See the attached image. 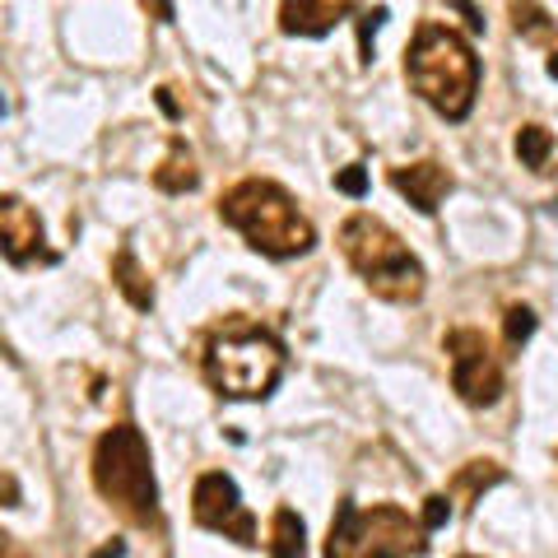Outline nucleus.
<instances>
[{
	"instance_id": "obj_21",
	"label": "nucleus",
	"mask_w": 558,
	"mask_h": 558,
	"mask_svg": "<svg viewBox=\"0 0 558 558\" xmlns=\"http://www.w3.org/2000/svg\"><path fill=\"white\" fill-rule=\"evenodd\" d=\"M336 191H344V196H363V191H368V172H363L359 163H349V168H340L336 172Z\"/></svg>"
},
{
	"instance_id": "obj_12",
	"label": "nucleus",
	"mask_w": 558,
	"mask_h": 558,
	"mask_svg": "<svg viewBox=\"0 0 558 558\" xmlns=\"http://www.w3.org/2000/svg\"><path fill=\"white\" fill-rule=\"evenodd\" d=\"M154 186L163 191V196H186V191L201 186V172H196V154H191V145L182 135H172L168 145V159L154 168Z\"/></svg>"
},
{
	"instance_id": "obj_1",
	"label": "nucleus",
	"mask_w": 558,
	"mask_h": 558,
	"mask_svg": "<svg viewBox=\"0 0 558 558\" xmlns=\"http://www.w3.org/2000/svg\"><path fill=\"white\" fill-rule=\"evenodd\" d=\"M201 373L223 400H266L284 377V344L247 317H223L205 336Z\"/></svg>"
},
{
	"instance_id": "obj_27",
	"label": "nucleus",
	"mask_w": 558,
	"mask_h": 558,
	"mask_svg": "<svg viewBox=\"0 0 558 558\" xmlns=\"http://www.w3.org/2000/svg\"><path fill=\"white\" fill-rule=\"evenodd\" d=\"M121 554H126V545H121V539H112V545H102L94 558H121Z\"/></svg>"
},
{
	"instance_id": "obj_15",
	"label": "nucleus",
	"mask_w": 558,
	"mask_h": 558,
	"mask_svg": "<svg viewBox=\"0 0 558 558\" xmlns=\"http://www.w3.org/2000/svg\"><path fill=\"white\" fill-rule=\"evenodd\" d=\"M307 554V531H303V517L293 508H275L270 521V558H303Z\"/></svg>"
},
{
	"instance_id": "obj_23",
	"label": "nucleus",
	"mask_w": 558,
	"mask_h": 558,
	"mask_svg": "<svg viewBox=\"0 0 558 558\" xmlns=\"http://www.w3.org/2000/svg\"><path fill=\"white\" fill-rule=\"evenodd\" d=\"M0 558H38V554H28V549L20 545V539H14V535H5V531H0Z\"/></svg>"
},
{
	"instance_id": "obj_3",
	"label": "nucleus",
	"mask_w": 558,
	"mask_h": 558,
	"mask_svg": "<svg viewBox=\"0 0 558 558\" xmlns=\"http://www.w3.org/2000/svg\"><path fill=\"white\" fill-rule=\"evenodd\" d=\"M410 89L447 121H465L480 94V57L447 24H418L405 47Z\"/></svg>"
},
{
	"instance_id": "obj_20",
	"label": "nucleus",
	"mask_w": 558,
	"mask_h": 558,
	"mask_svg": "<svg viewBox=\"0 0 558 558\" xmlns=\"http://www.w3.org/2000/svg\"><path fill=\"white\" fill-rule=\"evenodd\" d=\"M447 517H451V498L447 494H428L424 498V531H438V526H447Z\"/></svg>"
},
{
	"instance_id": "obj_5",
	"label": "nucleus",
	"mask_w": 558,
	"mask_h": 558,
	"mask_svg": "<svg viewBox=\"0 0 558 558\" xmlns=\"http://www.w3.org/2000/svg\"><path fill=\"white\" fill-rule=\"evenodd\" d=\"M340 252L354 275L387 303H418L424 299V266L377 215H349L340 223Z\"/></svg>"
},
{
	"instance_id": "obj_26",
	"label": "nucleus",
	"mask_w": 558,
	"mask_h": 558,
	"mask_svg": "<svg viewBox=\"0 0 558 558\" xmlns=\"http://www.w3.org/2000/svg\"><path fill=\"white\" fill-rule=\"evenodd\" d=\"M159 108H163L168 117H178V98H172V89H159Z\"/></svg>"
},
{
	"instance_id": "obj_18",
	"label": "nucleus",
	"mask_w": 558,
	"mask_h": 558,
	"mask_svg": "<svg viewBox=\"0 0 558 558\" xmlns=\"http://www.w3.org/2000/svg\"><path fill=\"white\" fill-rule=\"evenodd\" d=\"M502 336H508V349H521L535 336V312L526 303H512L508 317H502Z\"/></svg>"
},
{
	"instance_id": "obj_19",
	"label": "nucleus",
	"mask_w": 558,
	"mask_h": 558,
	"mask_svg": "<svg viewBox=\"0 0 558 558\" xmlns=\"http://www.w3.org/2000/svg\"><path fill=\"white\" fill-rule=\"evenodd\" d=\"M381 24H387V5H373V10L359 14V61L363 65H373V33Z\"/></svg>"
},
{
	"instance_id": "obj_6",
	"label": "nucleus",
	"mask_w": 558,
	"mask_h": 558,
	"mask_svg": "<svg viewBox=\"0 0 558 558\" xmlns=\"http://www.w3.org/2000/svg\"><path fill=\"white\" fill-rule=\"evenodd\" d=\"M326 558H428V531L424 521L410 517L405 508H354L336 502V521L326 535Z\"/></svg>"
},
{
	"instance_id": "obj_24",
	"label": "nucleus",
	"mask_w": 558,
	"mask_h": 558,
	"mask_svg": "<svg viewBox=\"0 0 558 558\" xmlns=\"http://www.w3.org/2000/svg\"><path fill=\"white\" fill-rule=\"evenodd\" d=\"M0 498H5V508H20V484L10 475H0Z\"/></svg>"
},
{
	"instance_id": "obj_4",
	"label": "nucleus",
	"mask_w": 558,
	"mask_h": 558,
	"mask_svg": "<svg viewBox=\"0 0 558 558\" xmlns=\"http://www.w3.org/2000/svg\"><path fill=\"white\" fill-rule=\"evenodd\" d=\"M94 488L108 498V508L140 531H163L159 484H154L149 442L135 424H117L94 442Z\"/></svg>"
},
{
	"instance_id": "obj_9",
	"label": "nucleus",
	"mask_w": 558,
	"mask_h": 558,
	"mask_svg": "<svg viewBox=\"0 0 558 558\" xmlns=\"http://www.w3.org/2000/svg\"><path fill=\"white\" fill-rule=\"evenodd\" d=\"M0 256H5L10 266H33V260L57 266V252L47 247L38 209L20 196H0Z\"/></svg>"
},
{
	"instance_id": "obj_28",
	"label": "nucleus",
	"mask_w": 558,
	"mask_h": 558,
	"mask_svg": "<svg viewBox=\"0 0 558 558\" xmlns=\"http://www.w3.org/2000/svg\"><path fill=\"white\" fill-rule=\"evenodd\" d=\"M549 75L558 80V51H554V57H549Z\"/></svg>"
},
{
	"instance_id": "obj_16",
	"label": "nucleus",
	"mask_w": 558,
	"mask_h": 558,
	"mask_svg": "<svg viewBox=\"0 0 558 558\" xmlns=\"http://www.w3.org/2000/svg\"><path fill=\"white\" fill-rule=\"evenodd\" d=\"M508 14H512V28L526 43H539V47L554 43V20H549V10L539 5V0H508Z\"/></svg>"
},
{
	"instance_id": "obj_11",
	"label": "nucleus",
	"mask_w": 558,
	"mask_h": 558,
	"mask_svg": "<svg viewBox=\"0 0 558 558\" xmlns=\"http://www.w3.org/2000/svg\"><path fill=\"white\" fill-rule=\"evenodd\" d=\"M391 186L418 209V215H438V205L451 191V172L442 163L424 159V163H410V168H391Z\"/></svg>"
},
{
	"instance_id": "obj_25",
	"label": "nucleus",
	"mask_w": 558,
	"mask_h": 558,
	"mask_svg": "<svg viewBox=\"0 0 558 558\" xmlns=\"http://www.w3.org/2000/svg\"><path fill=\"white\" fill-rule=\"evenodd\" d=\"M451 5H457V10L465 14V24H470V28H475V33H484V20H480V10L470 5V0H451Z\"/></svg>"
},
{
	"instance_id": "obj_13",
	"label": "nucleus",
	"mask_w": 558,
	"mask_h": 558,
	"mask_svg": "<svg viewBox=\"0 0 558 558\" xmlns=\"http://www.w3.org/2000/svg\"><path fill=\"white\" fill-rule=\"evenodd\" d=\"M112 284L126 293L131 307H140V312L154 307V289H149V279H145V270H140V260H135L131 247H121V252L112 256Z\"/></svg>"
},
{
	"instance_id": "obj_17",
	"label": "nucleus",
	"mask_w": 558,
	"mask_h": 558,
	"mask_svg": "<svg viewBox=\"0 0 558 558\" xmlns=\"http://www.w3.org/2000/svg\"><path fill=\"white\" fill-rule=\"evenodd\" d=\"M549 154H554V135L545 126H521L517 131V159L535 168V172H545L549 168Z\"/></svg>"
},
{
	"instance_id": "obj_14",
	"label": "nucleus",
	"mask_w": 558,
	"mask_h": 558,
	"mask_svg": "<svg viewBox=\"0 0 558 558\" xmlns=\"http://www.w3.org/2000/svg\"><path fill=\"white\" fill-rule=\"evenodd\" d=\"M502 475H508V470H502L498 461H470V465H461L457 475H451V484H447V494L457 498V502H475L484 488H494V484H502Z\"/></svg>"
},
{
	"instance_id": "obj_30",
	"label": "nucleus",
	"mask_w": 558,
	"mask_h": 558,
	"mask_svg": "<svg viewBox=\"0 0 558 558\" xmlns=\"http://www.w3.org/2000/svg\"><path fill=\"white\" fill-rule=\"evenodd\" d=\"M465 558H470V554H465Z\"/></svg>"
},
{
	"instance_id": "obj_8",
	"label": "nucleus",
	"mask_w": 558,
	"mask_h": 558,
	"mask_svg": "<svg viewBox=\"0 0 558 558\" xmlns=\"http://www.w3.org/2000/svg\"><path fill=\"white\" fill-rule=\"evenodd\" d=\"M191 517H196L201 531H215V535H229L238 545L256 549V517L242 508V494L238 484L223 475V470H205L196 480V494H191Z\"/></svg>"
},
{
	"instance_id": "obj_22",
	"label": "nucleus",
	"mask_w": 558,
	"mask_h": 558,
	"mask_svg": "<svg viewBox=\"0 0 558 558\" xmlns=\"http://www.w3.org/2000/svg\"><path fill=\"white\" fill-rule=\"evenodd\" d=\"M140 5H145V14H149V20H159V24L178 20V5H172V0H140Z\"/></svg>"
},
{
	"instance_id": "obj_10",
	"label": "nucleus",
	"mask_w": 558,
	"mask_h": 558,
	"mask_svg": "<svg viewBox=\"0 0 558 558\" xmlns=\"http://www.w3.org/2000/svg\"><path fill=\"white\" fill-rule=\"evenodd\" d=\"M354 10L359 0H279V33H289V38H326Z\"/></svg>"
},
{
	"instance_id": "obj_29",
	"label": "nucleus",
	"mask_w": 558,
	"mask_h": 558,
	"mask_svg": "<svg viewBox=\"0 0 558 558\" xmlns=\"http://www.w3.org/2000/svg\"><path fill=\"white\" fill-rule=\"evenodd\" d=\"M0 117H5V98H0Z\"/></svg>"
},
{
	"instance_id": "obj_2",
	"label": "nucleus",
	"mask_w": 558,
	"mask_h": 558,
	"mask_svg": "<svg viewBox=\"0 0 558 558\" xmlns=\"http://www.w3.org/2000/svg\"><path fill=\"white\" fill-rule=\"evenodd\" d=\"M219 219L229 223V229H238L252 252L270 256V260L307 256L312 247H317L312 219L299 209V201L270 178H242L238 186L223 191Z\"/></svg>"
},
{
	"instance_id": "obj_7",
	"label": "nucleus",
	"mask_w": 558,
	"mask_h": 558,
	"mask_svg": "<svg viewBox=\"0 0 558 558\" xmlns=\"http://www.w3.org/2000/svg\"><path fill=\"white\" fill-rule=\"evenodd\" d=\"M447 359H451V387H457V396L465 405L484 410L502 396V363L494 354V344L484 340V330H470V326L451 330Z\"/></svg>"
}]
</instances>
